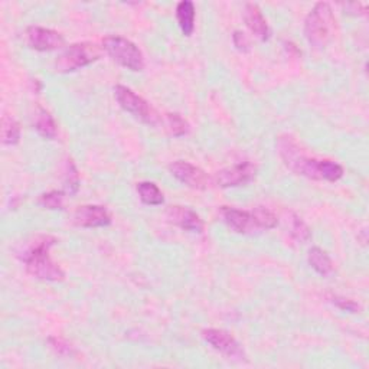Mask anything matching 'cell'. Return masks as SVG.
<instances>
[{"mask_svg":"<svg viewBox=\"0 0 369 369\" xmlns=\"http://www.w3.org/2000/svg\"><path fill=\"white\" fill-rule=\"evenodd\" d=\"M56 239L51 235H35L28 241L22 242L16 256L26 264V270L31 276L43 281H61L66 274L58 264L49 257V250Z\"/></svg>","mask_w":369,"mask_h":369,"instance_id":"1","label":"cell"},{"mask_svg":"<svg viewBox=\"0 0 369 369\" xmlns=\"http://www.w3.org/2000/svg\"><path fill=\"white\" fill-rule=\"evenodd\" d=\"M221 215L224 222L238 234H254L261 229H273L279 224L277 217L264 207H257L253 211L224 207Z\"/></svg>","mask_w":369,"mask_h":369,"instance_id":"2","label":"cell"},{"mask_svg":"<svg viewBox=\"0 0 369 369\" xmlns=\"http://www.w3.org/2000/svg\"><path fill=\"white\" fill-rule=\"evenodd\" d=\"M277 149L284 165L291 172L309 179L322 180V160L306 156L291 136H280L277 139Z\"/></svg>","mask_w":369,"mask_h":369,"instance_id":"3","label":"cell"},{"mask_svg":"<svg viewBox=\"0 0 369 369\" xmlns=\"http://www.w3.org/2000/svg\"><path fill=\"white\" fill-rule=\"evenodd\" d=\"M335 15L329 4H318L304 22V35L313 46L323 48L332 39L335 31Z\"/></svg>","mask_w":369,"mask_h":369,"instance_id":"4","label":"cell"},{"mask_svg":"<svg viewBox=\"0 0 369 369\" xmlns=\"http://www.w3.org/2000/svg\"><path fill=\"white\" fill-rule=\"evenodd\" d=\"M103 46L93 42L74 43L61 53L53 63L56 73L67 74L84 68L103 56Z\"/></svg>","mask_w":369,"mask_h":369,"instance_id":"5","label":"cell"},{"mask_svg":"<svg viewBox=\"0 0 369 369\" xmlns=\"http://www.w3.org/2000/svg\"><path fill=\"white\" fill-rule=\"evenodd\" d=\"M103 49L121 67L136 73L145 70V56L142 51L126 38L117 35L107 36L103 41Z\"/></svg>","mask_w":369,"mask_h":369,"instance_id":"6","label":"cell"},{"mask_svg":"<svg viewBox=\"0 0 369 369\" xmlns=\"http://www.w3.org/2000/svg\"><path fill=\"white\" fill-rule=\"evenodd\" d=\"M114 95L121 108H125L126 111L133 114L137 120L145 123V125L152 128H159L160 125H163L160 114L133 90L125 85H117L114 88Z\"/></svg>","mask_w":369,"mask_h":369,"instance_id":"7","label":"cell"},{"mask_svg":"<svg viewBox=\"0 0 369 369\" xmlns=\"http://www.w3.org/2000/svg\"><path fill=\"white\" fill-rule=\"evenodd\" d=\"M169 170L179 182L192 189L205 191L211 187V177L201 167L189 162L176 160L169 166Z\"/></svg>","mask_w":369,"mask_h":369,"instance_id":"8","label":"cell"},{"mask_svg":"<svg viewBox=\"0 0 369 369\" xmlns=\"http://www.w3.org/2000/svg\"><path fill=\"white\" fill-rule=\"evenodd\" d=\"M25 42L35 51L48 52L63 48L66 43L64 36L59 32L42 26H29L25 31Z\"/></svg>","mask_w":369,"mask_h":369,"instance_id":"9","label":"cell"},{"mask_svg":"<svg viewBox=\"0 0 369 369\" xmlns=\"http://www.w3.org/2000/svg\"><path fill=\"white\" fill-rule=\"evenodd\" d=\"M202 338L215 350H218L219 353L225 355L227 358L237 359V360L245 359V353H244L241 345L227 331H222V329H205L202 332Z\"/></svg>","mask_w":369,"mask_h":369,"instance_id":"10","label":"cell"},{"mask_svg":"<svg viewBox=\"0 0 369 369\" xmlns=\"http://www.w3.org/2000/svg\"><path fill=\"white\" fill-rule=\"evenodd\" d=\"M256 166L250 162H244L234 165L231 167L222 169L215 175V182L221 188H234L241 187V184L249 183L256 176Z\"/></svg>","mask_w":369,"mask_h":369,"instance_id":"11","label":"cell"},{"mask_svg":"<svg viewBox=\"0 0 369 369\" xmlns=\"http://www.w3.org/2000/svg\"><path fill=\"white\" fill-rule=\"evenodd\" d=\"M110 222L111 215L104 207L100 205H83L74 212V224L81 228L107 227Z\"/></svg>","mask_w":369,"mask_h":369,"instance_id":"12","label":"cell"},{"mask_svg":"<svg viewBox=\"0 0 369 369\" xmlns=\"http://www.w3.org/2000/svg\"><path fill=\"white\" fill-rule=\"evenodd\" d=\"M166 218L170 224L184 229V231H191V232H202L204 231V222L201 219V217L187 208V207H169V209L166 211Z\"/></svg>","mask_w":369,"mask_h":369,"instance_id":"13","label":"cell"},{"mask_svg":"<svg viewBox=\"0 0 369 369\" xmlns=\"http://www.w3.org/2000/svg\"><path fill=\"white\" fill-rule=\"evenodd\" d=\"M244 21L247 28L261 41L270 38V28L264 19L260 8L256 4H247L244 9Z\"/></svg>","mask_w":369,"mask_h":369,"instance_id":"14","label":"cell"},{"mask_svg":"<svg viewBox=\"0 0 369 369\" xmlns=\"http://www.w3.org/2000/svg\"><path fill=\"white\" fill-rule=\"evenodd\" d=\"M176 19L184 36H191L195 29V5L191 0H183L176 8Z\"/></svg>","mask_w":369,"mask_h":369,"instance_id":"15","label":"cell"},{"mask_svg":"<svg viewBox=\"0 0 369 369\" xmlns=\"http://www.w3.org/2000/svg\"><path fill=\"white\" fill-rule=\"evenodd\" d=\"M33 126L36 129V132L45 137V139H55L58 135V129H56V123L53 120V117L51 115L49 111H46L42 107H36L35 115H33Z\"/></svg>","mask_w":369,"mask_h":369,"instance_id":"16","label":"cell"},{"mask_svg":"<svg viewBox=\"0 0 369 369\" xmlns=\"http://www.w3.org/2000/svg\"><path fill=\"white\" fill-rule=\"evenodd\" d=\"M307 260H309L311 267L319 273L321 276H329L333 271V264L329 256L319 247H313L309 254H307Z\"/></svg>","mask_w":369,"mask_h":369,"instance_id":"17","label":"cell"},{"mask_svg":"<svg viewBox=\"0 0 369 369\" xmlns=\"http://www.w3.org/2000/svg\"><path fill=\"white\" fill-rule=\"evenodd\" d=\"M137 192L140 199L146 204V205H162L165 198L162 191L159 189V187L153 182H142L137 184Z\"/></svg>","mask_w":369,"mask_h":369,"instance_id":"18","label":"cell"},{"mask_svg":"<svg viewBox=\"0 0 369 369\" xmlns=\"http://www.w3.org/2000/svg\"><path fill=\"white\" fill-rule=\"evenodd\" d=\"M19 140H21L19 123L14 117L5 115L2 118V142H4V145L14 146V145H18Z\"/></svg>","mask_w":369,"mask_h":369,"instance_id":"19","label":"cell"},{"mask_svg":"<svg viewBox=\"0 0 369 369\" xmlns=\"http://www.w3.org/2000/svg\"><path fill=\"white\" fill-rule=\"evenodd\" d=\"M64 184L66 191L70 195H76L80 189V175L73 160H67L64 170Z\"/></svg>","mask_w":369,"mask_h":369,"instance_id":"20","label":"cell"},{"mask_svg":"<svg viewBox=\"0 0 369 369\" xmlns=\"http://www.w3.org/2000/svg\"><path fill=\"white\" fill-rule=\"evenodd\" d=\"M167 129H169L172 136L182 137L189 132V125H188V121L184 120L180 114L169 113L167 114Z\"/></svg>","mask_w":369,"mask_h":369,"instance_id":"21","label":"cell"},{"mask_svg":"<svg viewBox=\"0 0 369 369\" xmlns=\"http://www.w3.org/2000/svg\"><path fill=\"white\" fill-rule=\"evenodd\" d=\"M290 232L291 235L300 241L301 244H306L307 241H309L312 238V232H311V228L306 225V222L297 217V215H291V219H290Z\"/></svg>","mask_w":369,"mask_h":369,"instance_id":"22","label":"cell"},{"mask_svg":"<svg viewBox=\"0 0 369 369\" xmlns=\"http://www.w3.org/2000/svg\"><path fill=\"white\" fill-rule=\"evenodd\" d=\"M64 198L66 194L61 191H51L48 194H43L39 197V205L48 209H61L64 207Z\"/></svg>","mask_w":369,"mask_h":369,"instance_id":"23","label":"cell"},{"mask_svg":"<svg viewBox=\"0 0 369 369\" xmlns=\"http://www.w3.org/2000/svg\"><path fill=\"white\" fill-rule=\"evenodd\" d=\"M343 176V167L332 160H322V180L336 182Z\"/></svg>","mask_w":369,"mask_h":369,"instance_id":"24","label":"cell"},{"mask_svg":"<svg viewBox=\"0 0 369 369\" xmlns=\"http://www.w3.org/2000/svg\"><path fill=\"white\" fill-rule=\"evenodd\" d=\"M329 298H331V301H332L336 307H339V309L343 311V312L358 313V312L360 311V306H359L356 301L350 300V298H345V297H339V296H331Z\"/></svg>","mask_w":369,"mask_h":369,"instance_id":"25","label":"cell"},{"mask_svg":"<svg viewBox=\"0 0 369 369\" xmlns=\"http://www.w3.org/2000/svg\"><path fill=\"white\" fill-rule=\"evenodd\" d=\"M48 342H49L51 348H52L56 353H59V355H73V353H74L73 346H71L67 341H64V339H61V338H49Z\"/></svg>","mask_w":369,"mask_h":369,"instance_id":"26","label":"cell"},{"mask_svg":"<svg viewBox=\"0 0 369 369\" xmlns=\"http://www.w3.org/2000/svg\"><path fill=\"white\" fill-rule=\"evenodd\" d=\"M234 45L237 46V49L244 51V52L250 49V41H249V38L245 36L242 32H239V31H235V32H234Z\"/></svg>","mask_w":369,"mask_h":369,"instance_id":"27","label":"cell"}]
</instances>
